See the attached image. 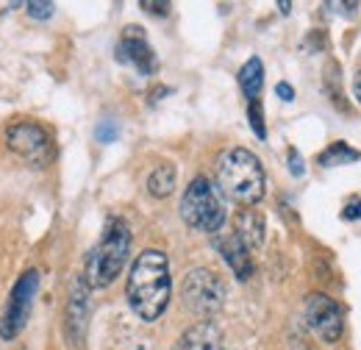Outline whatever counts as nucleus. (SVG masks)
<instances>
[{
	"instance_id": "obj_24",
	"label": "nucleus",
	"mask_w": 361,
	"mask_h": 350,
	"mask_svg": "<svg viewBox=\"0 0 361 350\" xmlns=\"http://www.w3.org/2000/svg\"><path fill=\"white\" fill-rule=\"evenodd\" d=\"M275 95H278V97H283L286 103H289V100H295V89L289 87V84H283V81L275 87Z\"/></svg>"
},
{
	"instance_id": "obj_21",
	"label": "nucleus",
	"mask_w": 361,
	"mask_h": 350,
	"mask_svg": "<svg viewBox=\"0 0 361 350\" xmlns=\"http://www.w3.org/2000/svg\"><path fill=\"white\" fill-rule=\"evenodd\" d=\"M342 217H345V219H361V200H359V198H353V200L345 206Z\"/></svg>"
},
{
	"instance_id": "obj_22",
	"label": "nucleus",
	"mask_w": 361,
	"mask_h": 350,
	"mask_svg": "<svg viewBox=\"0 0 361 350\" xmlns=\"http://www.w3.org/2000/svg\"><path fill=\"white\" fill-rule=\"evenodd\" d=\"M289 173L303 175V162H300V156H298V150H295V147H289Z\"/></svg>"
},
{
	"instance_id": "obj_14",
	"label": "nucleus",
	"mask_w": 361,
	"mask_h": 350,
	"mask_svg": "<svg viewBox=\"0 0 361 350\" xmlns=\"http://www.w3.org/2000/svg\"><path fill=\"white\" fill-rule=\"evenodd\" d=\"M262 84H264V64H262V59L253 56V59H247L245 67L239 70V87H242L247 100H259Z\"/></svg>"
},
{
	"instance_id": "obj_23",
	"label": "nucleus",
	"mask_w": 361,
	"mask_h": 350,
	"mask_svg": "<svg viewBox=\"0 0 361 350\" xmlns=\"http://www.w3.org/2000/svg\"><path fill=\"white\" fill-rule=\"evenodd\" d=\"M142 8H147L150 14H167L170 3H153V0H142Z\"/></svg>"
},
{
	"instance_id": "obj_2",
	"label": "nucleus",
	"mask_w": 361,
	"mask_h": 350,
	"mask_svg": "<svg viewBox=\"0 0 361 350\" xmlns=\"http://www.w3.org/2000/svg\"><path fill=\"white\" fill-rule=\"evenodd\" d=\"M217 181L228 198L242 206H256L264 198V186H267V175L259 156L245 147H231L220 156Z\"/></svg>"
},
{
	"instance_id": "obj_13",
	"label": "nucleus",
	"mask_w": 361,
	"mask_h": 350,
	"mask_svg": "<svg viewBox=\"0 0 361 350\" xmlns=\"http://www.w3.org/2000/svg\"><path fill=\"white\" fill-rule=\"evenodd\" d=\"M236 236H239L250 251L259 248V245L264 242V217H262V212H256V209L242 212V215L236 217Z\"/></svg>"
},
{
	"instance_id": "obj_18",
	"label": "nucleus",
	"mask_w": 361,
	"mask_h": 350,
	"mask_svg": "<svg viewBox=\"0 0 361 350\" xmlns=\"http://www.w3.org/2000/svg\"><path fill=\"white\" fill-rule=\"evenodd\" d=\"M247 120H250V128L259 139H267V128H264V114H262V106L259 100H250L247 106Z\"/></svg>"
},
{
	"instance_id": "obj_6",
	"label": "nucleus",
	"mask_w": 361,
	"mask_h": 350,
	"mask_svg": "<svg viewBox=\"0 0 361 350\" xmlns=\"http://www.w3.org/2000/svg\"><path fill=\"white\" fill-rule=\"evenodd\" d=\"M37 289H39V272L37 270H25L11 295H8V303H6V311L0 317V339L3 342H11L23 334V328L28 325L31 320V308H34V298H37Z\"/></svg>"
},
{
	"instance_id": "obj_12",
	"label": "nucleus",
	"mask_w": 361,
	"mask_h": 350,
	"mask_svg": "<svg viewBox=\"0 0 361 350\" xmlns=\"http://www.w3.org/2000/svg\"><path fill=\"white\" fill-rule=\"evenodd\" d=\"M220 345V328L212 320H203L180 334L176 350H217Z\"/></svg>"
},
{
	"instance_id": "obj_11",
	"label": "nucleus",
	"mask_w": 361,
	"mask_h": 350,
	"mask_svg": "<svg viewBox=\"0 0 361 350\" xmlns=\"http://www.w3.org/2000/svg\"><path fill=\"white\" fill-rule=\"evenodd\" d=\"M217 248H220V253H223V259L228 262V267L233 270V275L239 278V281H247L250 275H253V256H250V248L236 236V231H231L226 236H220L217 239Z\"/></svg>"
},
{
	"instance_id": "obj_20",
	"label": "nucleus",
	"mask_w": 361,
	"mask_h": 350,
	"mask_svg": "<svg viewBox=\"0 0 361 350\" xmlns=\"http://www.w3.org/2000/svg\"><path fill=\"white\" fill-rule=\"evenodd\" d=\"M120 136V128L114 123H100L97 126V142H114Z\"/></svg>"
},
{
	"instance_id": "obj_9",
	"label": "nucleus",
	"mask_w": 361,
	"mask_h": 350,
	"mask_svg": "<svg viewBox=\"0 0 361 350\" xmlns=\"http://www.w3.org/2000/svg\"><path fill=\"white\" fill-rule=\"evenodd\" d=\"M87 322H90V284L84 281V275H78L70 286V298H67V308H64V331L73 345L84 342Z\"/></svg>"
},
{
	"instance_id": "obj_5",
	"label": "nucleus",
	"mask_w": 361,
	"mask_h": 350,
	"mask_svg": "<svg viewBox=\"0 0 361 350\" xmlns=\"http://www.w3.org/2000/svg\"><path fill=\"white\" fill-rule=\"evenodd\" d=\"M180 301L197 317H214L226 303V284L209 267H195L180 284Z\"/></svg>"
},
{
	"instance_id": "obj_7",
	"label": "nucleus",
	"mask_w": 361,
	"mask_h": 350,
	"mask_svg": "<svg viewBox=\"0 0 361 350\" xmlns=\"http://www.w3.org/2000/svg\"><path fill=\"white\" fill-rule=\"evenodd\" d=\"M6 147L23 156L34 167H45L53 159V139L37 120H17L6 128Z\"/></svg>"
},
{
	"instance_id": "obj_19",
	"label": "nucleus",
	"mask_w": 361,
	"mask_h": 350,
	"mask_svg": "<svg viewBox=\"0 0 361 350\" xmlns=\"http://www.w3.org/2000/svg\"><path fill=\"white\" fill-rule=\"evenodd\" d=\"M53 11H56L53 3H28V14H31L34 20H47Z\"/></svg>"
},
{
	"instance_id": "obj_4",
	"label": "nucleus",
	"mask_w": 361,
	"mask_h": 350,
	"mask_svg": "<svg viewBox=\"0 0 361 350\" xmlns=\"http://www.w3.org/2000/svg\"><path fill=\"white\" fill-rule=\"evenodd\" d=\"M180 217L189 228L206 231V234H217L226 222V206L214 189V183L203 175L192 178L183 198H180Z\"/></svg>"
},
{
	"instance_id": "obj_10",
	"label": "nucleus",
	"mask_w": 361,
	"mask_h": 350,
	"mask_svg": "<svg viewBox=\"0 0 361 350\" xmlns=\"http://www.w3.org/2000/svg\"><path fill=\"white\" fill-rule=\"evenodd\" d=\"M117 59L134 64L142 76H150L156 70V53H153V47L145 40V31L136 28V25H128L123 31L120 44H117Z\"/></svg>"
},
{
	"instance_id": "obj_3",
	"label": "nucleus",
	"mask_w": 361,
	"mask_h": 350,
	"mask_svg": "<svg viewBox=\"0 0 361 350\" xmlns=\"http://www.w3.org/2000/svg\"><path fill=\"white\" fill-rule=\"evenodd\" d=\"M128 253H131V228L123 217H111L103 228L100 242L92 248L87 259L84 281L90 284V289H103L114 284V278L128 262Z\"/></svg>"
},
{
	"instance_id": "obj_25",
	"label": "nucleus",
	"mask_w": 361,
	"mask_h": 350,
	"mask_svg": "<svg viewBox=\"0 0 361 350\" xmlns=\"http://www.w3.org/2000/svg\"><path fill=\"white\" fill-rule=\"evenodd\" d=\"M353 95H356V100L361 103V70H359V76L353 78Z\"/></svg>"
},
{
	"instance_id": "obj_8",
	"label": "nucleus",
	"mask_w": 361,
	"mask_h": 350,
	"mask_svg": "<svg viewBox=\"0 0 361 350\" xmlns=\"http://www.w3.org/2000/svg\"><path fill=\"white\" fill-rule=\"evenodd\" d=\"M306 322L322 342H336L345 331V317L339 303L322 292L306 298Z\"/></svg>"
},
{
	"instance_id": "obj_1",
	"label": "nucleus",
	"mask_w": 361,
	"mask_h": 350,
	"mask_svg": "<svg viewBox=\"0 0 361 350\" xmlns=\"http://www.w3.org/2000/svg\"><path fill=\"white\" fill-rule=\"evenodd\" d=\"M170 292H173V281H170L167 256L161 251H142L128 272V286H126L134 314L145 322L159 320L170 303Z\"/></svg>"
},
{
	"instance_id": "obj_15",
	"label": "nucleus",
	"mask_w": 361,
	"mask_h": 350,
	"mask_svg": "<svg viewBox=\"0 0 361 350\" xmlns=\"http://www.w3.org/2000/svg\"><path fill=\"white\" fill-rule=\"evenodd\" d=\"M176 178H178V173L173 164H159L147 178V192L153 198H170L176 189Z\"/></svg>"
},
{
	"instance_id": "obj_17",
	"label": "nucleus",
	"mask_w": 361,
	"mask_h": 350,
	"mask_svg": "<svg viewBox=\"0 0 361 350\" xmlns=\"http://www.w3.org/2000/svg\"><path fill=\"white\" fill-rule=\"evenodd\" d=\"M325 89L331 92V97H334V103L339 106V109H345V95H342V78H339V67L336 64H331V76L325 73Z\"/></svg>"
},
{
	"instance_id": "obj_16",
	"label": "nucleus",
	"mask_w": 361,
	"mask_h": 350,
	"mask_svg": "<svg viewBox=\"0 0 361 350\" xmlns=\"http://www.w3.org/2000/svg\"><path fill=\"white\" fill-rule=\"evenodd\" d=\"M361 153L359 150H353L350 145H345V142H334L325 153H319V164L322 167H336V164H350V162H359Z\"/></svg>"
}]
</instances>
